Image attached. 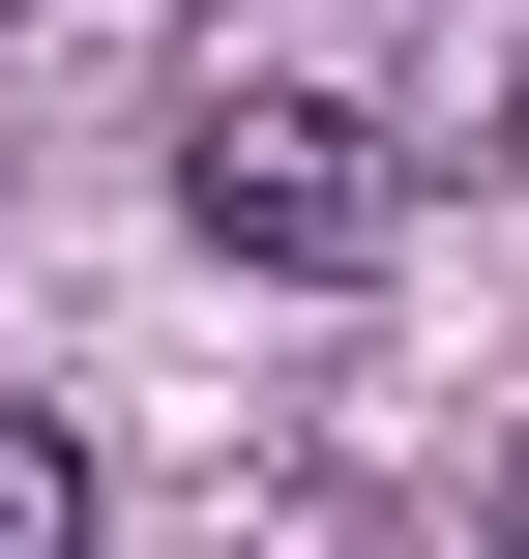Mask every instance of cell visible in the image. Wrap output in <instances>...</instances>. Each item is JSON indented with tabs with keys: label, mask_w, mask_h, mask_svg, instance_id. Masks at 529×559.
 Instances as JSON below:
<instances>
[{
	"label": "cell",
	"mask_w": 529,
	"mask_h": 559,
	"mask_svg": "<svg viewBox=\"0 0 529 559\" xmlns=\"http://www.w3.org/2000/svg\"><path fill=\"white\" fill-rule=\"evenodd\" d=\"M177 206H206V265H294V295H353V265L412 236V147H383L353 88H206V118H177Z\"/></svg>",
	"instance_id": "6da1fadb"
},
{
	"label": "cell",
	"mask_w": 529,
	"mask_h": 559,
	"mask_svg": "<svg viewBox=\"0 0 529 559\" xmlns=\"http://www.w3.org/2000/svg\"><path fill=\"white\" fill-rule=\"evenodd\" d=\"M501 559H529V442H501Z\"/></svg>",
	"instance_id": "3957f363"
},
{
	"label": "cell",
	"mask_w": 529,
	"mask_h": 559,
	"mask_svg": "<svg viewBox=\"0 0 529 559\" xmlns=\"http://www.w3.org/2000/svg\"><path fill=\"white\" fill-rule=\"evenodd\" d=\"M0 559H88V442L59 413H0Z\"/></svg>",
	"instance_id": "7a4b0ae2"
}]
</instances>
